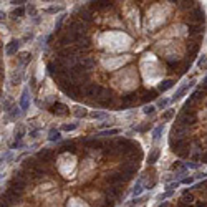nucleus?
<instances>
[{
  "instance_id": "1",
  "label": "nucleus",
  "mask_w": 207,
  "mask_h": 207,
  "mask_svg": "<svg viewBox=\"0 0 207 207\" xmlns=\"http://www.w3.org/2000/svg\"><path fill=\"white\" fill-rule=\"evenodd\" d=\"M66 33L70 35H80V37H85L86 33V23L81 20H70L66 25Z\"/></svg>"
},
{
  "instance_id": "2",
  "label": "nucleus",
  "mask_w": 207,
  "mask_h": 207,
  "mask_svg": "<svg viewBox=\"0 0 207 207\" xmlns=\"http://www.w3.org/2000/svg\"><path fill=\"white\" fill-rule=\"evenodd\" d=\"M103 90V86L96 85V83H86L81 86V96L85 98H98Z\"/></svg>"
},
{
  "instance_id": "3",
  "label": "nucleus",
  "mask_w": 207,
  "mask_h": 207,
  "mask_svg": "<svg viewBox=\"0 0 207 207\" xmlns=\"http://www.w3.org/2000/svg\"><path fill=\"white\" fill-rule=\"evenodd\" d=\"M197 121V118H195V114L192 111H186V113H179L176 116V124L179 126H184V128H189L191 124H194Z\"/></svg>"
},
{
  "instance_id": "4",
  "label": "nucleus",
  "mask_w": 207,
  "mask_h": 207,
  "mask_svg": "<svg viewBox=\"0 0 207 207\" xmlns=\"http://www.w3.org/2000/svg\"><path fill=\"white\" fill-rule=\"evenodd\" d=\"M106 181L111 184V186H123V184H126L129 181V177L124 174V172L121 171H116V172H110L106 177Z\"/></svg>"
},
{
  "instance_id": "5",
  "label": "nucleus",
  "mask_w": 207,
  "mask_h": 207,
  "mask_svg": "<svg viewBox=\"0 0 207 207\" xmlns=\"http://www.w3.org/2000/svg\"><path fill=\"white\" fill-rule=\"evenodd\" d=\"M78 20L85 22V23H91V22L95 20V10L90 7V5H83V7H80L78 10Z\"/></svg>"
},
{
  "instance_id": "6",
  "label": "nucleus",
  "mask_w": 207,
  "mask_h": 207,
  "mask_svg": "<svg viewBox=\"0 0 207 207\" xmlns=\"http://www.w3.org/2000/svg\"><path fill=\"white\" fill-rule=\"evenodd\" d=\"M119 171L124 172V174L131 179V177H133V176L136 174V171H137V161H131V159H128L126 163H123V164H121Z\"/></svg>"
},
{
  "instance_id": "7",
  "label": "nucleus",
  "mask_w": 207,
  "mask_h": 207,
  "mask_svg": "<svg viewBox=\"0 0 207 207\" xmlns=\"http://www.w3.org/2000/svg\"><path fill=\"white\" fill-rule=\"evenodd\" d=\"M50 113L56 114V116H68V114H70V108H68L66 105H63V103L56 101L50 106Z\"/></svg>"
},
{
  "instance_id": "8",
  "label": "nucleus",
  "mask_w": 207,
  "mask_h": 207,
  "mask_svg": "<svg viewBox=\"0 0 207 207\" xmlns=\"http://www.w3.org/2000/svg\"><path fill=\"white\" fill-rule=\"evenodd\" d=\"M194 86H195V81H194V80H192V81H189V83H186V85H182L181 88H179V90L176 91V95H174V96L171 98V101H174V103H176V101L182 100V96L186 95V93H187V91L191 90V88H194Z\"/></svg>"
},
{
  "instance_id": "9",
  "label": "nucleus",
  "mask_w": 207,
  "mask_h": 207,
  "mask_svg": "<svg viewBox=\"0 0 207 207\" xmlns=\"http://www.w3.org/2000/svg\"><path fill=\"white\" fill-rule=\"evenodd\" d=\"M187 146H189V142L186 139H174V137L169 139V147L174 153H179V151H182V149H186Z\"/></svg>"
},
{
  "instance_id": "10",
  "label": "nucleus",
  "mask_w": 207,
  "mask_h": 207,
  "mask_svg": "<svg viewBox=\"0 0 207 207\" xmlns=\"http://www.w3.org/2000/svg\"><path fill=\"white\" fill-rule=\"evenodd\" d=\"M189 18H191L192 23H202L204 22V10L200 7H195L194 10H191V13H189Z\"/></svg>"
},
{
  "instance_id": "11",
  "label": "nucleus",
  "mask_w": 207,
  "mask_h": 207,
  "mask_svg": "<svg viewBox=\"0 0 207 207\" xmlns=\"http://www.w3.org/2000/svg\"><path fill=\"white\" fill-rule=\"evenodd\" d=\"M53 158H55V153L51 151V149H48V147H43L42 151L37 153V159L38 161H43V163H50Z\"/></svg>"
},
{
  "instance_id": "12",
  "label": "nucleus",
  "mask_w": 207,
  "mask_h": 207,
  "mask_svg": "<svg viewBox=\"0 0 207 207\" xmlns=\"http://www.w3.org/2000/svg\"><path fill=\"white\" fill-rule=\"evenodd\" d=\"M187 134V128H184V126H179V124H174L171 129V136L174 137V139H184Z\"/></svg>"
},
{
  "instance_id": "13",
  "label": "nucleus",
  "mask_w": 207,
  "mask_h": 207,
  "mask_svg": "<svg viewBox=\"0 0 207 207\" xmlns=\"http://www.w3.org/2000/svg\"><path fill=\"white\" fill-rule=\"evenodd\" d=\"M18 50H20V40L13 38V40H10V42L7 43V47H5V53H7L8 56H12V55H15Z\"/></svg>"
},
{
  "instance_id": "14",
  "label": "nucleus",
  "mask_w": 207,
  "mask_h": 207,
  "mask_svg": "<svg viewBox=\"0 0 207 207\" xmlns=\"http://www.w3.org/2000/svg\"><path fill=\"white\" fill-rule=\"evenodd\" d=\"M121 186H111V187H108L105 189V194H106V197L108 199H111V200H116L121 197V189H119Z\"/></svg>"
},
{
  "instance_id": "15",
  "label": "nucleus",
  "mask_w": 207,
  "mask_h": 207,
  "mask_svg": "<svg viewBox=\"0 0 207 207\" xmlns=\"http://www.w3.org/2000/svg\"><path fill=\"white\" fill-rule=\"evenodd\" d=\"M90 7L93 10L110 8V7H113V2H110V0H96V2H90Z\"/></svg>"
},
{
  "instance_id": "16",
  "label": "nucleus",
  "mask_w": 207,
  "mask_h": 207,
  "mask_svg": "<svg viewBox=\"0 0 207 207\" xmlns=\"http://www.w3.org/2000/svg\"><path fill=\"white\" fill-rule=\"evenodd\" d=\"M179 202L186 204V205H191V204L195 202V197H194V194L189 191V189H184V191H182V197H181Z\"/></svg>"
},
{
  "instance_id": "17",
  "label": "nucleus",
  "mask_w": 207,
  "mask_h": 207,
  "mask_svg": "<svg viewBox=\"0 0 207 207\" xmlns=\"http://www.w3.org/2000/svg\"><path fill=\"white\" fill-rule=\"evenodd\" d=\"M204 32V25L202 23H187V33L189 35H199Z\"/></svg>"
},
{
  "instance_id": "18",
  "label": "nucleus",
  "mask_w": 207,
  "mask_h": 207,
  "mask_svg": "<svg viewBox=\"0 0 207 207\" xmlns=\"http://www.w3.org/2000/svg\"><path fill=\"white\" fill-rule=\"evenodd\" d=\"M2 200H7L8 204H15V202L20 200V195H17V194L10 192V191H3L2 192Z\"/></svg>"
},
{
  "instance_id": "19",
  "label": "nucleus",
  "mask_w": 207,
  "mask_h": 207,
  "mask_svg": "<svg viewBox=\"0 0 207 207\" xmlns=\"http://www.w3.org/2000/svg\"><path fill=\"white\" fill-rule=\"evenodd\" d=\"M137 100V95L136 93H128V95H124L123 98H121V101H123V106H121V110L123 108H128V106H131L133 103Z\"/></svg>"
},
{
  "instance_id": "20",
  "label": "nucleus",
  "mask_w": 207,
  "mask_h": 207,
  "mask_svg": "<svg viewBox=\"0 0 207 207\" xmlns=\"http://www.w3.org/2000/svg\"><path fill=\"white\" fill-rule=\"evenodd\" d=\"M73 47H76L80 51H83V50H88V48L91 47V42H90V38H88V37H81L76 43L73 45Z\"/></svg>"
},
{
  "instance_id": "21",
  "label": "nucleus",
  "mask_w": 207,
  "mask_h": 207,
  "mask_svg": "<svg viewBox=\"0 0 207 207\" xmlns=\"http://www.w3.org/2000/svg\"><path fill=\"white\" fill-rule=\"evenodd\" d=\"M86 146L90 149H103L105 142H101L100 137H91V139H86Z\"/></svg>"
},
{
  "instance_id": "22",
  "label": "nucleus",
  "mask_w": 207,
  "mask_h": 207,
  "mask_svg": "<svg viewBox=\"0 0 207 207\" xmlns=\"http://www.w3.org/2000/svg\"><path fill=\"white\" fill-rule=\"evenodd\" d=\"M174 85H176V81H174V80H171V78H169V80H164L163 83H159V86H158V91H159V93H164V91L171 90Z\"/></svg>"
},
{
  "instance_id": "23",
  "label": "nucleus",
  "mask_w": 207,
  "mask_h": 207,
  "mask_svg": "<svg viewBox=\"0 0 207 207\" xmlns=\"http://www.w3.org/2000/svg\"><path fill=\"white\" fill-rule=\"evenodd\" d=\"M81 65L91 73V71L95 70V66H96V61L91 58V56H85V58H81Z\"/></svg>"
},
{
  "instance_id": "24",
  "label": "nucleus",
  "mask_w": 207,
  "mask_h": 207,
  "mask_svg": "<svg viewBox=\"0 0 207 207\" xmlns=\"http://www.w3.org/2000/svg\"><path fill=\"white\" fill-rule=\"evenodd\" d=\"M142 191H144V186H142V177H139V179L136 181L134 187H133V195H134V197H141Z\"/></svg>"
},
{
  "instance_id": "25",
  "label": "nucleus",
  "mask_w": 207,
  "mask_h": 207,
  "mask_svg": "<svg viewBox=\"0 0 207 207\" xmlns=\"http://www.w3.org/2000/svg\"><path fill=\"white\" fill-rule=\"evenodd\" d=\"M90 116L96 119V121H106V119H110V114L105 111H93V113H90Z\"/></svg>"
},
{
  "instance_id": "26",
  "label": "nucleus",
  "mask_w": 207,
  "mask_h": 207,
  "mask_svg": "<svg viewBox=\"0 0 207 207\" xmlns=\"http://www.w3.org/2000/svg\"><path fill=\"white\" fill-rule=\"evenodd\" d=\"M119 133H121V129H118V128H113V129H103V131H100V133H98V136H96V137L116 136V134H119Z\"/></svg>"
},
{
  "instance_id": "27",
  "label": "nucleus",
  "mask_w": 207,
  "mask_h": 207,
  "mask_svg": "<svg viewBox=\"0 0 207 207\" xmlns=\"http://www.w3.org/2000/svg\"><path fill=\"white\" fill-rule=\"evenodd\" d=\"M60 153H71V154H75L76 153V147H75V144L73 142H63V144L60 146Z\"/></svg>"
},
{
  "instance_id": "28",
  "label": "nucleus",
  "mask_w": 207,
  "mask_h": 207,
  "mask_svg": "<svg viewBox=\"0 0 207 207\" xmlns=\"http://www.w3.org/2000/svg\"><path fill=\"white\" fill-rule=\"evenodd\" d=\"M159 156H161V151H159L158 147H154L153 151L149 153V156H147V163H149V164H154V163H158Z\"/></svg>"
},
{
  "instance_id": "29",
  "label": "nucleus",
  "mask_w": 207,
  "mask_h": 207,
  "mask_svg": "<svg viewBox=\"0 0 207 207\" xmlns=\"http://www.w3.org/2000/svg\"><path fill=\"white\" fill-rule=\"evenodd\" d=\"M61 139V131L60 129H50L48 133V141L55 142V141H60Z\"/></svg>"
},
{
  "instance_id": "30",
  "label": "nucleus",
  "mask_w": 207,
  "mask_h": 207,
  "mask_svg": "<svg viewBox=\"0 0 207 207\" xmlns=\"http://www.w3.org/2000/svg\"><path fill=\"white\" fill-rule=\"evenodd\" d=\"M73 114H75V116H76L78 119H81V118H85V116H88V111H86L83 106H75V108H73Z\"/></svg>"
},
{
  "instance_id": "31",
  "label": "nucleus",
  "mask_w": 207,
  "mask_h": 207,
  "mask_svg": "<svg viewBox=\"0 0 207 207\" xmlns=\"http://www.w3.org/2000/svg\"><path fill=\"white\" fill-rule=\"evenodd\" d=\"M163 131H164V123H161L153 131V141H159V137H161V134H163Z\"/></svg>"
},
{
  "instance_id": "32",
  "label": "nucleus",
  "mask_w": 207,
  "mask_h": 207,
  "mask_svg": "<svg viewBox=\"0 0 207 207\" xmlns=\"http://www.w3.org/2000/svg\"><path fill=\"white\" fill-rule=\"evenodd\" d=\"M28 105H30V103H28V90L25 88L23 93H22V98H20V108L22 110H27Z\"/></svg>"
},
{
  "instance_id": "33",
  "label": "nucleus",
  "mask_w": 207,
  "mask_h": 207,
  "mask_svg": "<svg viewBox=\"0 0 207 207\" xmlns=\"http://www.w3.org/2000/svg\"><path fill=\"white\" fill-rule=\"evenodd\" d=\"M158 95H159L158 90H149V91H146V93H144V98H142V100H144L146 103L153 101V100H156V98H158Z\"/></svg>"
},
{
  "instance_id": "34",
  "label": "nucleus",
  "mask_w": 207,
  "mask_h": 207,
  "mask_svg": "<svg viewBox=\"0 0 207 207\" xmlns=\"http://www.w3.org/2000/svg\"><path fill=\"white\" fill-rule=\"evenodd\" d=\"M171 103L172 101L169 100V98H161V100H158V103H156V108H158V110H166Z\"/></svg>"
},
{
  "instance_id": "35",
  "label": "nucleus",
  "mask_w": 207,
  "mask_h": 207,
  "mask_svg": "<svg viewBox=\"0 0 207 207\" xmlns=\"http://www.w3.org/2000/svg\"><path fill=\"white\" fill-rule=\"evenodd\" d=\"M23 15H25V8L23 7H15V10L12 12V18L13 20H20Z\"/></svg>"
},
{
  "instance_id": "36",
  "label": "nucleus",
  "mask_w": 207,
  "mask_h": 207,
  "mask_svg": "<svg viewBox=\"0 0 207 207\" xmlns=\"http://www.w3.org/2000/svg\"><path fill=\"white\" fill-rule=\"evenodd\" d=\"M76 128H78V123H70V124L65 123V124L61 126V131H66V133H70V131H75Z\"/></svg>"
},
{
  "instance_id": "37",
  "label": "nucleus",
  "mask_w": 207,
  "mask_h": 207,
  "mask_svg": "<svg viewBox=\"0 0 207 207\" xmlns=\"http://www.w3.org/2000/svg\"><path fill=\"white\" fill-rule=\"evenodd\" d=\"M20 110H22V108L20 106H13L12 108V110H10V118H12V119H17V118H18L20 116Z\"/></svg>"
},
{
  "instance_id": "38",
  "label": "nucleus",
  "mask_w": 207,
  "mask_h": 207,
  "mask_svg": "<svg viewBox=\"0 0 207 207\" xmlns=\"http://www.w3.org/2000/svg\"><path fill=\"white\" fill-rule=\"evenodd\" d=\"M156 110H158L156 106H153V105H146L144 108H142V113L149 116V114H154V113H156Z\"/></svg>"
},
{
  "instance_id": "39",
  "label": "nucleus",
  "mask_w": 207,
  "mask_h": 207,
  "mask_svg": "<svg viewBox=\"0 0 207 207\" xmlns=\"http://www.w3.org/2000/svg\"><path fill=\"white\" fill-rule=\"evenodd\" d=\"M181 186V181H174V182H169L168 186H166V191H171V192H174L177 187Z\"/></svg>"
},
{
  "instance_id": "40",
  "label": "nucleus",
  "mask_w": 207,
  "mask_h": 207,
  "mask_svg": "<svg viewBox=\"0 0 207 207\" xmlns=\"http://www.w3.org/2000/svg\"><path fill=\"white\" fill-rule=\"evenodd\" d=\"M65 18H66V13H61L60 17H58V20H56V23H55V30L58 32L60 28H61V25H63V22H65Z\"/></svg>"
},
{
  "instance_id": "41",
  "label": "nucleus",
  "mask_w": 207,
  "mask_h": 207,
  "mask_svg": "<svg viewBox=\"0 0 207 207\" xmlns=\"http://www.w3.org/2000/svg\"><path fill=\"white\" fill-rule=\"evenodd\" d=\"M200 95H204V91H202V88H197V90H195V91H194V93H192L191 96H189V100H191V101H194V100H199V98H200Z\"/></svg>"
},
{
  "instance_id": "42",
  "label": "nucleus",
  "mask_w": 207,
  "mask_h": 207,
  "mask_svg": "<svg viewBox=\"0 0 207 207\" xmlns=\"http://www.w3.org/2000/svg\"><path fill=\"white\" fill-rule=\"evenodd\" d=\"M23 136H25V129L23 128H18L15 131V141H22V139H23Z\"/></svg>"
},
{
  "instance_id": "43",
  "label": "nucleus",
  "mask_w": 207,
  "mask_h": 207,
  "mask_svg": "<svg viewBox=\"0 0 207 207\" xmlns=\"http://www.w3.org/2000/svg\"><path fill=\"white\" fill-rule=\"evenodd\" d=\"M18 60H20L22 63H23V65H25V63H28V61L32 60V55H30V53H27V51H25V53H22V55L18 56Z\"/></svg>"
},
{
  "instance_id": "44",
  "label": "nucleus",
  "mask_w": 207,
  "mask_h": 207,
  "mask_svg": "<svg viewBox=\"0 0 207 207\" xmlns=\"http://www.w3.org/2000/svg\"><path fill=\"white\" fill-rule=\"evenodd\" d=\"M172 194H174V192H171V191H166L164 194H159V195H158V200H159V202H164V200L168 199V197H171Z\"/></svg>"
},
{
  "instance_id": "45",
  "label": "nucleus",
  "mask_w": 207,
  "mask_h": 207,
  "mask_svg": "<svg viewBox=\"0 0 207 207\" xmlns=\"http://www.w3.org/2000/svg\"><path fill=\"white\" fill-rule=\"evenodd\" d=\"M177 154H179V158H189V154H191V146H187L186 149H182V151H179Z\"/></svg>"
},
{
  "instance_id": "46",
  "label": "nucleus",
  "mask_w": 207,
  "mask_h": 207,
  "mask_svg": "<svg viewBox=\"0 0 207 207\" xmlns=\"http://www.w3.org/2000/svg\"><path fill=\"white\" fill-rule=\"evenodd\" d=\"M182 184H187V186H192V184L195 182V177L194 176H189V177H184V179L181 181Z\"/></svg>"
},
{
  "instance_id": "47",
  "label": "nucleus",
  "mask_w": 207,
  "mask_h": 207,
  "mask_svg": "<svg viewBox=\"0 0 207 207\" xmlns=\"http://www.w3.org/2000/svg\"><path fill=\"white\" fill-rule=\"evenodd\" d=\"M184 166H186V164H182L181 161H176V163L171 166V169H172V171H181V169L184 168Z\"/></svg>"
},
{
  "instance_id": "48",
  "label": "nucleus",
  "mask_w": 207,
  "mask_h": 207,
  "mask_svg": "<svg viewBox=\"0 0 207 207\" xmlns=\"http://www.w3.org/2000/svg\"><path fill=\"white\" fill-rule=\"evenodd\" d=\"M197 65H199V68H207V56L205 55H202V56H200V58H199V61H197Z\"/></svg>"
},
{
  "instance_id": "49",
  "label": "nucleus",
  "mask_w": 207,
  "mask_h": 207,
  "mask_svg": "<svg viewBox=\"0 0 207 207\" xmlns=\"http://www.w3.org/2000/svg\"><path fill=\"white\" fill-rule=\"evenodd\" d=\"M172 114H174V110H168L163 114V121H169V119L172 118Z\"/></svg>"
},
{
  "instance_id": "50",
  "label": "nucleus",
  "mask_w": 207,
  "mask_h": 207,
  "mask_svg": "<svg viewBox=\"0 0 207 207\" xmlns=\"http://www.w3.org/2000/svg\"><path fill=\"white\" fill-rule=\"evenodd\" d=\"M45 12L47 13H56V12H61V7H48V8H45Z\"/></svg>"
},
{
  "instance_id": "51",
  "label": "nucleus",
  "mask_w": 207,
  "mask_h": 207,
  "mask_svg": "<svg viewBox=\"0 0 207 207\" xmlns=\"http://www.w3.org/2000/svg\"><path fill=\"white\" fill-rule=\"evenodd\" d=\"M200 163H186V168L187 169H199Z\"/></svg>"
},
{
  "instance_id": "52",
  "label": "nucleus",
  "mask_w": 207,
  "mask_h": 207,
  "mask_svg": "<svg viewBox=\"0 0 207 207\" xmlns=\"http://www.w3.org/2000/svg\"><path fill=\"white\" fill-rule=\"evenodd\" d=\"M28 13H30L32 17H35V15H37V8H35V5H28Z\"/></svg>"
},
{
  "instance_id": "53",
  "label": "nucleus",
  "mask_w": 207,
  "mask_h": 207,
  "mask_svg": "<svg viewBox=\"0 0 207 207\" xmlns=\"http://www.w3.org/2000/svg\"><path fill=\"white\" fill-rule=\"evenodd\" d=\"M10 3H13L15 7H23L27 2H23V0H13V2H10Z\"/></svg>"
},
{
  "instance_id": "54",
  "label": "nucleus",
  "mask_w": 207,
  "mask_h": 207,
  "mask_svg": "<svg viewBox=\"0 0 207 207\" xmlns=\"http://www.w3.org/2000/svg\"><path fill=\"white\" fill-rule=\"evenodd\" d=\"M20 147H23V142L22 141H15L12 144V149H20Z\"/></svg>"
},
{
  "instance_id": "55",
  "label": "nucleus",
  "mask_w": 207,
  "mask_h": 207,
  "mask_svg": "<svg viewBox=\"0 0 207 207\" xmlns=\"http://www.w3.org/2000/svg\"><path fill=\"white\" fill-rule=\"evenodd\" d=\"M38 133H40V129H38V128L30 129V137H37V136H38Z\"/></svg>"
},
{
  "instance_id": "56",
  "label": "nucleus",
  "mask_w": 207,
  "mask_h": 207,
  "mask_svg": "<svg viewBox=\"0 0 207 207\" xmlns=\"http://www.w3.org/2000/svg\"><path fill=\"white\" fill-rule=\"evenodd\" d=\"M194 177H199V179H205V177H207V171H205V172H197V174H195Z\"/></svg>"
},
{
  "instance_id": "57",
  "label": "nucleus",
  "mask_w": 207,
  "mask_h": 207,
  "mask_svg": "<svg viewBox=\"0 0 207 207\" xmlns=\"http://www.w3.org/2000/svg\"><path fill=\"white\" fill-rule=\"evenodd\" d=\"M10 156H12V154H10V151H7V153H5L3 156H2V163H5V161H8V159H10Z\"/></svg>"
},
{
  "instance_id": "58",
  "label": "nucleus",
  "mask_w": 207,
  "mask_h": 207,
  "mask_svg": "<svg viewBox=\"0 0 207 207\" xmlns=\"http://www.w3.org/2000/svg\"><path fill=\"white\" fill-rule=\"evenodd\" d=\"M189 50H191V53H195V51H197L199 50V47H197V45H189V47H187Z\"/></svg>"
},
{
  "instance_id": "59",
  "label": "nucleus",
  "mask_w": 207,
  "mask_h": 207,
  "mask_svg": "<svg viewBox=\"0 0 207 207\" xmlns=\"http://www.w3.org/2000/svg\"><path fill=\"white\" fill-rule=\"evenodd\" d=\"M195 207H207V204L202 202V200H197V202H195Z\"/></svg>"
},
{
  "instance_id": "60",
  "label": "nucleus",
  "mask_w": 207,
  "mask_h": 207,
  "mask_svg": "<svg viewBox=\"0 0 207 207\" xmlns=\"http://www.w3.org/2000/svg\"><path fill=\"white\" fill-rule=\"evenodd\" d=\"M159 207H168V204H166V202H161V204H159Z\"/></svg>"
},
{
  "instance_id": "61",
  "label": "nucleus",
  "mask_w": 207,
  "mask_h": 207,
  "mask_svg": "<svg viewBox=\"0 0 207 207\" xmlns=\"http://www.w3.org/2000/svg\"><path fill=\"white\" fill-rule=\"evenodd\" d=\"M179 207H191V205H186V204H182V202H179Z\"/></svg>"
},
{
  "instance_id": "62",
  "label": "nucleus",
  "mask_w": 207,
  "mask_h": 207,
  "mask_svg": "<svg viewBox=\"0 0 207 207\" xmlns=\"http://www.w3.org/2000/svg\"><path fill=\"white\" fill-rule=\"evenodd\" d=\"M202 83H204V86L207 88V78H204V81H202Z\"/></svg>"
}]
</instances>
